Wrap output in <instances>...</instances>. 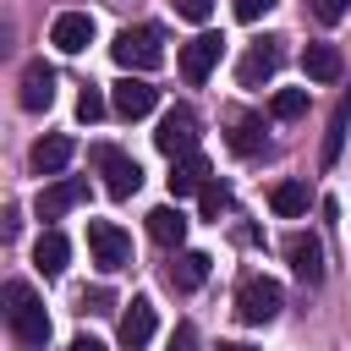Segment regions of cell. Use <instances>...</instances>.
Here are the masks:
<instances>
[{"label": "cell", "mask_w": 351, "mask_h": 351, "mask_svg": "<svg viewBox=\"0 0 351 351\" xmlns=\"http://www.w3.org/2000/svg\"><path fill=\"white\" fill-rule=\"evenodd\" d=\"M280 307H285L280 280H269V274H247L241 280V291H236V318L241 324H269Z\"/></svg>", "instance_id": "3957f363"}, {"label": "cell", "mask_w": 351, "mask_h": 351, "mask_svg": "<svg viewBox=\"0 0 351 351\" xmlns=\"http://www.w3.org/2000/svg\"><path fill=\"white\" fill-rule=\"evenodd\" d=\"M346 11H351V0H313V16H318V22H329V27H335V22H346Z\"/></svg>", "instance_id": "484cf974"}, {"label": "cell", "mask_w": 351, "mask_h": 351, "mask_svg": "<svg viewBox=\"0 0 351 351\" xmlns=\"http://www.w3.org/2000/svg\"><path fill=\"white\" fill-rule=\"evenodd\" d=\"M219 49H225L219 33H197L192 44H181V77H186V82H203V77L219 66Z\"/></svg>", "instance_id": "ba28073f"}, {"label": "cell", "mask_w": 351, "mask_h": 351, "mask_svg": "<svg viewBox=\"0 0 351 351\" xmlns=\"http://www.w3.org/2000/svg\"><path fill=\"white\" fill-rule=\"evenodd\" d=\"M285 258H291V269H296L302 285H318L324 280V247H318V236H307V230L285 236Z\"/></svg>", "instance_id": "8fae6325"}, {"label": "cell", "mask_w": 351, "mask_h": 351, "mask_svg": "<svg viewBox=\"0 0 351 351\" xmlns=\"http://www.w3.org/2000/svg\"><path fill=\"white\" fill-rule=\"evenodd\" d=\"M269 110H274V121H296V115L307 110V88H280Z\"/></svg>", "instance_id": "cb8c5ba5"}, {"label": "cell", "mask_w": 351, "mask_h": 351, "mask_svg": "<svg viewBox=\"0 0 351 351\" xmlns=\"http://www.w3.org/2000/svg\"><path fill=\"white\" fill-rule=\"evenodd\" d=\"M154 143H159V154H165V159H186V154L197 148V115H192L186 104L165 110V121H159Z\"/></svg>", "instance_id": "5b68a950"}, {"label": "cell", "mask_w": 351, "mask_h": 351, "mask_svg": "<svg viewBox=\"0 0 351 351\" xmlns=\"http://www.w3.org/2000/svg\"><path fill=\"white\" fill-rule=\"evenodd\" d=\"M110 49H115V60H121L126 71H137V77L154 71V66L165 60V38H159V27H121Z\"/></svg>", "instance_id": "7a4b0ae2"}, {"label": "cell", "mask_w": 351, "mask_h": 351, "mask_svg": "<svg viewBox=\"0 0 351 351\" xmlns=\"http://www.w3.org/2000/svg\"><path fill=\"white\" fill-rule=\"evenodd\" d=\"M208 252H176V263H170V285L176 291H197L203 280H208Z\"/></svg>", "instance_id": "d6986e66"}, {"label": "cell", "mask_w": 351, "mask_h": 351, "mask_svg": "<svg viewBox=\"0 0 351 351\" xmlns=\"http://www.w3.org/2000/svg\"><path fill=\"white\" fill-rule=\"evenodd\" d=\"M16 99H22V110H33V115L49 110V104H55V71H49L44 60H27V66H22V93H16Z\"/></svg>", "instance_id": "4fadbf2b"}, {"label": "cell", "mask_w": 351, "mask_h": 351, "mask_svg": "<svg viewBox=\"0 0 351 351\" xmlns=\"http://www.w3.org/2000/svg\"><path fill=\"white\" fill-rule=\"evenodd\" d=\"M219 351H252V346H236V340H230V346H219Z\"/></svg>", "instance_id": "d6a6232c"}, {"label": "cell", "mask_w": 351, "mask_h": 351, "mask_svg": "<svg viewBox=\"0 0 351 351\" xmlns=\"http://www.w3.org/2000/svg\"><path fill=\"white\" fill-rule=\"evenodd\" d=\"M214 181V170H208V159L203 154H186V159H176V170H170V197H186V192H203Z\"/></svg>", "instance_id": "9a60e30c"}, {"label": "cell", "mask_w": 351, "mask_h": 351, "mask_svg": "<svg viewBox=\"0 0 351 351\" xmlns=\"http://www.w3.org/2000/svg\"><path fill=\"white\" fill-rule=\"evenodd\" d=\"M148 236H154L159 247H181V241H186V214H181L176 203H159V208L148 214Z\"/></svg>", "instance_id": "2e32d148"}, {"label": "cell", "mask_w": 351, "mask_h": 351, "mask_svg": "<svg viewBox=\"0 0 351 351\" xmlns=\"http://www.w3.org/2000/svg\"><path fill=\"white\" fill-rule=\"evenodd\" d=\"M49 44L66 49V55H82V49L93 44V16H88V11H60V16L49 22Z\"/></svg>", "instance_id": "52a82bcc"}, {"label": "cell", "mask_w": 351, "mask_h": 351, "mask_svg": "<svg viewBox=\"0 0 351 351\" xmlns=\"http://www.w3.org/2000/svg\"><path fill=\"white\" fill-rule=\"evenodd\" d=\"M274 71H280V38H258V44L241 55L236 82H241V88H258V82H269Z\"/></svg>", "instance_id": "9c48e42d"}, {"label": "cell", "mask_w": 351, "mask_h": 351, "mask_svg": "<svg viewBox=\"0 0 351 351\" xmlns=\"http://www.w3.org/2000/svg\"><path fill=\"white\" fill-rule=\"evenodd\" d=\"M170 351H197V329H192V324H176V335H170Z\"/></svg>", "instance_id": "f1b7e54d"}, {"label": "cell", "mask_w": 351, "mask_h": 351, "mask_svg": "<svg viewBox=\"0 0 351 351\" xmlns=\"http://www.w3.org/2000/svg\"><path fill=\"white\" fill-rule=\"evenodd\" d=\"M269 5H274V0H236V16H241V22H258Z\"/></svg>", "instance_id": "f546056e"}, {"label": "cell", "mask_w": 351, "mask_h": 351, "mask_svg": "<svg viewBox=\"0 0 351 351\" xmlns=\"http://www.w3.org/2000/svg\"><path fill=\"white\" fill-rule=\"evenodd\" d=\"M66 165H71V137L55 132V137H38V143H33V170H38V176H60Z\"/></svg>", "instance_id": "ac0fdd59"}, {"label": "cell", "mask_w": 351, "mask_h": 351, "mask_svg": "<svg viewBox=\"0 0 351 351\" xmlns=\"http://www.w3.org/2000/svg\"><path fill=\"white\" fill-rule=\"evenodd\" d=\"M230 148L236 154H258L263 148V121L252 110H230Z\"/></svg>", "instance_id": "ffe728a7"}, {"label": "cell", "mask_w": 351, "mask_h": 351, "mask_svg": "<svg viewBox=\"0 0 351 351\" xmlns=\"http://www.w3.org/2000/svg\"><path fill=\"white\" fill-rule=\"evenodd\" d=\"M219 214H230V186L208 181V186H203V219H219Z\"/></svg>", "instance_id": "d4e9b609"}, {"label": "cell", "mask_w": 351, "mask_h": 351, "mask_svg": "<svg viewBox=\"0 0 351 351\" xmlns=\"http://www.w3.org/2000/svg\"><path fill=\"white\" fill-rule=\"evenodd\" d=\"M82 307L88 313H110V291H82Z\"/></svg>", "instance_id": "4dcf8cb0"}, {"label": "cell", "mask_w": 351, "mask_h": 351, "mask_svg": "<svg viewBox=\"0 0 351 351\" xmlns=\"http://www.w3.org/2000/svg\"><path fill=\"white\" fill-rule=\"evenodd\" d=\"M176 11H181L186 22H208V11H214V0H176Z\"/></svg>", "instance_id": "83f0119b"}, {"label": "cell", "mask_w": 351, "mask_h": 351, "mask_svg": "<svg viewBox=\"0 0 351 351\" xmlns=\"http://www.w3.org/2000/svg\"><path fill=\"white\" fill-rule=\"evenodd\" d=\"M0 302H5L11 340H16L22 351H44V340H49V313H44V302L33 296V285H27V280H11V285L0 291Z\"/></svg>", "instance_id": "6da1fadb"}, {"label": "cell", "mask_w": 351, "mask_h": 351, "mask_svg": "<svg viewBox=\"0 0 351 351\" xmlns=\"http://www.w3.org/2000/svg\"><path fill=\"white\" fill-rule=\"evenodd\" d=\"M115 335H121L126 351H143V346L154 340V302H148V296H132V307L121 313V329H115Z\"/></svg>", "instance_id": "5bb4252c"}, {"label": "cell", "mask_w": 351, "mask_h": 351, "mask_svg": "<svg viewBox=\"0 0 351 351\" xmlns=\"http://www.w3.org/2000/svg\"><path fill=\"white\" fill-rule=\"evenodd\" d=\"M66 258H71L66 236H60V230H44V236H38V247H33V263H38V269H44L49 280H55V274L66 269Z\"/></svg>", "instance_id": "44dd1931"}, {"label": "cell", "mask_w": 351, "mask_h": 351, "mask_svg": "<svg viewBox=\"0 0 351 351\" xmlns=\"http://www.w3.org/2000/svg\"><path fill=\"white\" fill-rule=\"evenodd\" d=\"M93 165H99V176H104V186H110V197H137V186H143V170H137V159L132 154H121V148H93Z\"/></svg>", "instance_id": "8992f818"}, {"label": "cell", "mask_w": 351, "mask_h": 351, "mask_svg": "<svg viewBox=\"0 0 351 351\" xmlns=\"http://www.w3.org/2000/svg\"><path fill=\"white\" fill-rule=\"evenodd\" d=\"M302 71H307L313 82H335V77L346 71V60H340L335 44H307V49H302Z\"/></svg>", "instance_id": "e0dca14e"}, {"label": "cell", "mask_w": 351, "mask_h": 351, "mask_svg": "<svg viewBox=\"0 0 351 351\" xmlns=\"http://www.w3.org/2000/svg\"><path fill=\"white\" fill-rule=\"evenodd\" d=\"M71 351H104V340H93V335H77V340H71Z\"/></svg>", "instance_id": "1f68e13d"}, {"label": "cell", "mask_w": 351, "mask_h": 351, "mask_svg": "<svg viewBox=\"0 0 351 351\" xmlns=\"http://www.w3.org/2000/svg\"><path fill=\"white\" fill-rule=\"evenodd\" d=\"M269 203H274V214H285V219H296V214H307V186L302 181H280L274 192H269Z\"/></svg>", "instance_id": "7402d4cb"}, {"label": "cell", "mask_w": 351, "mask_h": 351, "mask_svg": "<svg viewBox=\"0 0 351 351\" xmlns=\"http://www.w3.org/2000/svg\"><path fill=\"white\" fill-rule=\"evenodd\" d=\"M77 115H82V121H99V115H104V99H99L93 88H82V99H77Z\"/></svg>", "instance_id": "4316f807"}, {"label": "cell", "mask_w": 351, "mask_h": 351, "mask_svg": "<svg viewBox=\"0 0 351 351\" xmlns=\"http://www.w3.org/2000/svg\"><path fill=\"white\" fill-rule=\"evenodd\" d=\"M346 126H351V99H340V104H335V115H329V137H324V165H335V159H340Z\"/></svg>", "instance_id": "603a6c76"}, {"label": "cell", "mask_w": 351, "mask_h": 351, "mask_svg": "<svg viewBox=\"0 0 351 351\" xmlns=\"http://www.w3.org/2000/svg\"><path fill=\"white\" fill-rule=\"evenodd\" d=\"M154 99H159V93H154V82H148V77H137V71H132V77H121V82H115V93H110L115 115H126V121L148 115V110H154Z\"/></svg>", "instance_id": "7c38bea8"}, {"label": "cell", "mask_w": 351, "mask_h": 351, "mask_svg": "<svg viewBox=\"0 0 351 351\" xmlns=\"http://www.w3.org/2000/svg\"><path fill=\"white\" fill-rule=\"evenodd\" d=\"M88 252H93V263H99L104 274H115V269L132 263V241H126V230L110 225V219H88Z\"/></svg>", "instance_id": "277c9868"}, {"label": "cell", "mask_w": 351, "mask_h": 351, "mask_svg": "<svg viewBox=\"0 0 351 351\" xmlns=\"http://www.w3.org/2000/svg\"><path fill=\"white\" fill-rule=\"evenodd\" d=\"M77 203H88V181H82V176H60V181H49V186L38 192V219H60V214L77 208Z\"/></svg>", "instance_id": "30bf717a"}]
</instances>
